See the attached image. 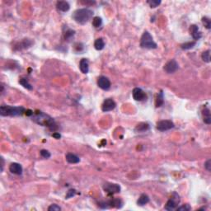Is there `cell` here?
Wrapping results in <instances>:
<instances>
[{"mask_svg":"<svg viewBox=\"0 0 211 211\" xmlns=\"http://www.w3.org/2000/svg\"><path fill=\"white\" fill-rule=\"evenodd\" d=\"M195 41H192V42H185L184 44H182L181 45V47L182 50H190V49H192L195 46Z\"/></svg>","mask_w":211,"mask_h":211,"instance_id":"cell-27","label":"cell"},{"mask_svg":"<svg viewBox=\"0 0 211 211\" xmlns=\"http://www.w3.org/2000/svg\"><path fill=\"white\" fill-rule=\"evenodd\" d=\"M49 211H59L61 210V207L58 206V205H55V204H53L50 206H49L48 208Z\"/></svg>","mask_w":211,"mask_h":211,"instance_id":"cell-34","label":"cell"},{"mask_svg":"<svg viewBox=\"0 0 211 211\" xmlns=\"http://www.w3.org/2000/svg\"><path fill=\"white\" fill-rule=\"evenodd\" d=\"M64 38H65V40H69V39H71L72 37L74 36V34H75V32L73 31V30H71V29H69V30H68V31H66L65 33H64Z\"/></svg>","mask_w":211,"mask_h":211,"instance_id":"cell-30","label":"cell"},{"mask_svg":"<svg viewBox=\"0 0 211 211\" xmlns=\"http://www.w3.org/2000/svg\"><path fill=\"white\" fill-rule=\"evenodd\" d=\"M65 158L66 161L69 163H71V164H76V163H78L80 162L79 157H78L77 155L71 154V153L66 154Z\"/></svg>","mask_w":211,"mask_h":211,"instance_id":"cell-17","label":"cell"},{"mask_svg":"<svg viewBox=\"0 0 211 211\" xmlns=\"http://www.w3.org/2000/svg\"><path fill=\"white\" fill-rule=\"evenodd\" d=\"M132 95H133V98L137 102H142L147 98V95H146L145 92L140 88H135L133 89Z\"/></svg>","mask_w":211,"mask_h":211,"instance_id":"cell-12","label":"cell"},{"mask_svg":"<svg viewBox=\"0 0 211 211\" xmlns=\"http://www.w3.org/2000/svg\"><path fill=\"white\" fill-rule=\"evenodd\" d=\"M178 68H179V66H178L177 61L175 60H171L164 65L163 69L167 74H173L177 71Z\"/></svg>","mask_w":211,"mask_h":211,"instance_id":"cell-9","label":"cell"},{"mask_svg":"<svg viewBox=\"0 0 211 211\" xmlns=\"http://www.w3.org/2000/svg\"><path fill=\"white\" fill-rule=\"evenodd\" d=\"M9 171L11 173L15 175H17V176H20V175L22 174L23 168L21 164L17 163H12L10 164L9 166Z\"/></svg>","mask_w":211,"mask_h":211,"instance_id":"cell-13","label":"cell"},{"mask_svg":"<svg viewBox=\"0 0 211 211\" xmlns=\"http://www.w3.org/2000/svg\"><path fill=\"white\" fill-rule=\"evenodd\" d=\"M140 46L143 49H148V50H154L157 49V43L154 40V38L150 33L147 31L144 32L140 39Z\"/></svg>","mask_w":211,"mask_h":211,"instance_id":"cell-4","label":"cell"},{"mask_svg":"<svg viewBox=\"0 0 211 211\" xmlns=\"http://www.w3.org/2000/svg\"><path fill=\"white\" fill-rule=\"evenodd\" d=\"M174 123L172 122L170 120H160L157 123V130H158L159 131L164 132L167 130H169L171 129L174 128Z\"/></svg>","mask_w":211,"mask_h":211,"instance_id":"cell-8","label":"cell"},{"mask_svg":"<svg viewBox=\"0 0 211 211\" xmlns=\"http://www.w3.org/2000/svg\"><path fill=\"white\" fill-rule=\"evenodd\" d=\"M191 209V207L190 206V205L186 204V205H183V206H180V207H177V210L179 211H189Z\"/></svg>","mask_w":211,"mask_h":211,"instance_id":"cell-33","label":"cell"},{"mask_svg":"<svg viewBox=\"0 0 211 211\" xmlns=\"http://www.w3.org/2000/svg\"><path fill=\"white\" fill-rule=\"evenodd\" d=\"M56 9H58V11L65 12L70 9V5L66 1H58L56 3Z\"/></svg>","mask_w":211,"mask_h":211,"instance_id":"cell-15","label":"cell"},{"mask_svg":"<svg viewBox=\"0 0 211 211\" xmlns=\"http://www.w3.org/2000/svg\"><path fill=\"white\" fill-rule=\"evenodd\" d=\"M202 115L204 117V122L209 125L211 124V116H210V111L209 108H205L202 111Z\"/></svg>","mask_w":211,"mask_h":211,"instance_id":"cell-19","label":"cell"},{"mask_svg":"<svg viewBox=\"0 0 211 211\" xmlns=\"http://www.w3.org/2000/svg\"><path fill=\"white\" fill-rule=\"evenodd\" d=\"M201 59L204 62L206 63H209L210 62V50H207L206 51H204L201 54Z\"/></svg>","mask_w":211,"mask_h":211,"instance_id":"cell-25","label":"cell"},{"mask_svg":"<svg viewBox=\"0 0 211 211\" xmlns=\"http://www.w3.org/2000/svg\"><path fill=\"white\" fill-rule=\"evenodd\" d=\"M3 167H4V159L3 157H1V171H3Z\"/></svg>","mask_w":211,"mask_h":211,"instance_id":"cell-37","label":"cell"},{"mask_svg":"<svg viewBox=\"0 0 211 211\" xmlns=\"http://www.w3.org/2000/svg\"><path fill=\"white\" fill-rule=\"evenodd\" d=\"M190 32H191V36L193 37V39L195 40H200L202 37V34L199 30V27L196 25H191L190 27Z\"/></svg>","mask_w":211,"mask_h":211,"instance_id":"cell-14","label":"cell"},{"mask_svg":"<svg viewBox=\"0 0 211 211\" xmlns=\"http://www.w3.org/2000/svg\"><path fill=\"white\" fill-rule=\"evenodd\" d=\"M99 207L101 209H108V208H116L120 209L123 206V201L119 198H114L111 200L102 201L99 203Z\"/></svg>","mask_w":211,"mask_h":211,"instance_id":"cell-5","label":"cell"},{"mask_svg":"<svg viewBox=\"0 0 211 211\" xmlns=\"http://www.w3.org/2000/svg\"><path fill=\"white\" fill-rule=\"evenodd\" d=\"M76 193H77V191H76L75 189H70V190H69V191L67 192V194H66L65 199H70L72 197H74V195H76Z\"/></svg>","mask_w":211,"mask_h":211,"instance_id":"cell-32","label":"cell"},{"mask_svg":"<svg viewBox=\"0 0 211 211\" xmlns=\"http://www.w3.org/2000/svg\"><path fill=\"white\" fill-rule=\"evenodd\" d=\"M149 128H150V126H149L148 123L142 122L138 124L136 127H135V129H134V130L138 132V133H142V132H145L147 130H148Z\"/></svg>","mask_w":211,"mask_h":211,"instance_id":"cell-18","label":"cell"},{"mask_svg":"<svg viewBox=\"0 0 211 211\" xmlns=\"http://www.w3.org/2000/svg\"><path fill=\"white\" fill-rule=\"evenodd\" d=\"M180 201H181V199H180L179 195L177 194V192H173V194L171 195V198L168 200V202L166 204L164 209H165L166 210L168 211L177 209Z\"/></svg>","mask_w":211,"mask_h":211,"instance_id":"cell-6","label":"cell"},{"mask_svg":"<svg viewBox=\"0 0 211 211\" xmlns=\"http://www.w3.org/2000/svg\"><path fill=\"white\" fill-rule=\"evenodd\" d=\"M94 47L97 50H102L105 47V42H104L102 38H98L95 40Z\"/></svg>","mask_w":211,"mask_h":211,"instance_id":"cell-22","label":"cell"},{"mask_svg":"<svg viewBox=\"0 0 211 211\" xmlns=\"http://www.w3.org/2000/svg\"><path fill=\"white\" fill-rule=\"evenodd\" d=\"M97 85L101 89L108 91L111 88V81L109 80L108 78L105 76H100L97 79Z\"/></svg>","mask_w":211,"mask_h":211,"instance_id":"cell-10","label":"cell"},{"mask_svg":"<svg viewBox=\"0 0 211 211\" xmlns=\"http://www.w3.org/2000/svg\"><path fill=\"white\" fill-rule=\"evenodd\" d=\"M26 110L23 106H12L2 105L0 106V115L2 116H19L26 113Z\"/></svg>","mask_w":211,"mask_h":211,"instance_id":"cell-3","label":"cell"},{"mask_svg":"<svg viewBox=\"0 0 211 211\" xmlns=\"http://www.w3.org/2000/svg\"><path fill=\"white\" fill-rule=\"evenodd\" d=\"M79 69L81 72L84 74H88L89 72V61L88 59H82L80 60Z\"/></svg>","mask_w":211,"mask_h":211,"instance_id":"cell-16","label":"cell"},{"mask_svg":"<svg viewBox=\"0 0 211 211\" xmlns=\"http://www.w3.org/2000/svg\"><path fill=\"white\" fill-rule=\"evenodd\" d=\"M164 103V97H163V92L160 91V92L157 94L156 101H155V106L156 107H160L162 106Z\"/></svg>","mask_w":211,"mask_h":211,"instance_id":"cell-21","label":"cell"},{"mask_svg":"<svg viewBox=\"0 0 211 211\" xmlns=\"http://www.w3.org/2000/svg\"><path fill=\"white\" fill-rule=\"evenodd\" d=\"M147 3L149 4L150 8H152V9H155V8L158 7V6L161 4L162 2H161L160 0H148V1H147Z\"/></svg>","mask_w":211,"mask_h":211,"instance_id":"cell-28","label":"cell"},{"mask_svg":"<svg viewBox=\"0 0 211 211\" xmlns=\"http://www.w3.org/2000/svg\"><path fill=\"white\" fill-rule=\"evenodd\" d=\"M32 45V40H30L29 39H24V40H23L19 44V46H20L19 49L22 50V49L28 48V47H30Z\"/></svg>","mask_w":211,"mask_h":211,"instance_id":"cell-26","label":"cell"},{"mask_svg":"<svg viewBox=\"0 0 211 211\" xmlns=\"http://www.w3.org/2000/svg\"><path fill=\"white\" fill-rule=\"evenodd\" d=\"M40 156H41L43 158H46V159H48V158H50V156H51L50 153L49 151H47V150H46V149H42V150H40Z\"/></svg>","mask_w":211,"mask_h":211,"instance_id":"cell-31","label":"cell"},{"mask_svg":"<svg viewBox=\"0 0 211 211\" xmlns=\"http://www.w3.org/2000/svg\"><path fill=\"white\" fill-rule=\"evenodd\" d=\"M202 22L207 29H209H209L211 28V21H210V19L209 18V17H203Z\"/></svg>","mask_w":211,"mask_h":211,"instance_id":"cell-29","label":"cell"},{"mask_svg":"<svg viewBox=\"0 0 211 211\" xmlns=\"http://www.w3.org/2000/svg\"><path fill=\"white\" fill-rule=\"evenodd\" d=\"M103 190L106 194H108L109 195H112L116 193H120L121 188H120V185L118 184L106 182L103 185Z\"/></svg>","mask_w":211,"mask_h":211,"instance_id":"cell-7","label":"cell"},{"mask_svg":"<svg viewBox=\"0 0 211 211\" xmlns=\"http://www.w3.org/2000/svg\"><path fill=\"white\" fill-rule=\"evenodd\" d=\"M19 83L22 86H23L25 88L28 89V90H32V86L30 84V83L28 82V79L26 78H21L20 80H19Z\"/></svg>","mask_w":211,"mask_h":211,"instance_id":"cell-23","label":"cell"},{"mask_svg":"<svg viewBox=\"0 0 211 211\" xmlns=\"http://www.w3.org/2000/svg\"><path fill=\"white\" fill-rule=\"evenodd\" d=\"M148 202H149V197L148 195L142 194L139 198V200H137V205L139 206H144Z\"/></svg>","mask_w":211,"mask_h":211,"instance_id":"cell-20","label":"cell"},{"mask_svg":"<svg viewBox=\"0 0 211 211\" xmlns=\"http://www.w3.org/2000/svg\"><path fill=\"white\" fill-rule=\"evenodd\" d=\"M92 26L95 28H99L102 26V19L99 17H95L92 19Z\"/></svg>","mask_w":211,"mask_h":211,"instance_id":"cell-24","label":"cell"},{"mask_svg":"<svg viewBox=\"0 0 211 211\" xmlns=\"http://www.w3.org/2000/svg\"><path fill=\"white\" fill-rule=\"evenodd\" d=\"M205 168L208 171H211V159H208L205 163Z\"/></svg>","mask_w":211,"mask_h":211,"instance_id":"cell-35","label":"cell"},{"mask_svg":"<svg viewBox=\"0 0 211 211\" xmlns=\"http://www.w3.org/2000/svg\"><path fill=\"white\" fill-rule=\"evenodd\" d=\"M53 137L55 138L56 140H59V139H60V138H61V135H60V133H57V132H54V134H53Z\"/></svg>","mask_w":211,"mask_h":211,"instance_id":"cell-36","label":"cell"},{"mask_svg":"<svg viewBox=\"0 0 211 211\" xmlns=\"http://www.w3.org/2000/svg\"><path fill=\"white\" fill-rule=\"evenodd\" d=\"M32 120L38 125L48 127L52 131H55L58 129L56 123L54 119L48 115L45 114L42 111H35L32 116Z\"/></svg>","mask_w":211,"mask_h":211,"instance_id":"cell-1","label":"cell"},{"mask_svg":"<svg viewBox=\"0 0 211 211\" xmlns=\"http://www.w3.org/2000/svg\"><path fill=\"white\" fill-rule=\"evenodd\" d=\"M116 106V102L111 98H107L103 102L102 105V110L103 112H108V111L114 110Z\"/></svg>","mask_w":211,"mask_h":211,"instance_id":"cell-11","label":"cell"},{"mask_svg":"<svg viewBox=\"0 0 211 211\" xmlns=\"http://www.w3.org/2000/svg\"><path fill=\"white\" fill-rule=\"evenodd\" d=\"M93 16V12L89 9H79L72 15V17L75 22L81 25H84L91 20Z\"/></svg>","mask_w":211,"mask_h":211,"instance_id":"cell-2","label":"cell"}]
</instances>
